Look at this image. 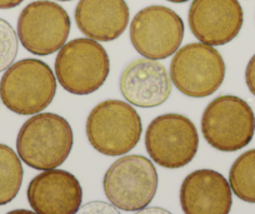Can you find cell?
<instances>
[{
    "instance_id": "cell-1",
    "label": "cell",
    "mask_w": 255,
    "mask_h": 214,
    "mask_svg": "<svg viewBox=\"0 0 255 214\" xmlns=\"http://www.w3.org/2000/svg\"><path fill=\"white\" fill-rule=\"evenodd\" d=\"M73 143V129L65 118L55 113H38L21 125L16 151L28 167L49 171L67 161Z\"/></svg>"
},
{
    "instance_id": "cell-2",
    "label": "cell",
    "mask_w": 255,
    "mask_h": 214,
    "mask_svg": "<svg viewBox=\"0 0 255 214\" xmlns=\"http://www.w3.org/2000/svg\"><path fill=\"white\" fill-rule=\"evenodd\" d=\"M55 93V75L39 59L28 58L11 64L0 80L3 104L19 115L43 112L51 104Z\"/></svg>"
},
{
    "instance_id": "cell-3",
    "label": "cell",
    "mask_w": 255,
    "mask_h": 214,
    "mask_svg": "<svg viewBox=\"0 0 255 214\" xmlns=\"http://www.w3.org/2000/svg\"><path fill=\"white\" fill-rule=\"evenodd\" d=\"M141 132L140 115L122 100H104L88 115V140L95 151L104 156H124L133 151L140 140Z\"/></svg>"
},
{
    "instance_id": "cell-4",
    "label": "cell",
    "mask_w": 255,
    "mask_h": 214,
    "mask_svg": "<svg viewBox=\"0 0 255 214\" xmlns=\"http://www.w3.org/2000/svg\"><path fill=\"white\" fill-rule=\"evenodd\" d=\"M110 71V60L102 44L89 38L65 43L55 59V75L68 93L88 95L103 87Z\"/></svg>"
},
{
    "instance_id": "cell-5",
    "label": "cell",
    "mask_w": 255,
    "mask_h": 214,
    "mask_svg": "<svg viewBox=\"0 0 255 214\" xmlns=\"http://www.w3.org/2000/svg\"><path fill=\"white\" fill-rule=\"evenodd\" d=\"M158 184V172L153 162L138 154L115 161L103 179L108 201L125 212H138L148 207L155 197Z\"/></svg>"
},
{
    "instance_id": "cell-6",
    "label": "cell",
    "mask_w": 255,
    "mask_h": 214,
    "mask_svg": "<svg viewBox=\"0 0 255 214\" xmlns=\"http://www.w3.org/2000/svg\"><path fill=\"white\" fill-rule=\"evenodd\" d=\"M202 133L208 144L233 153L252 142L255 115L252 107L235 95H220L208 104L202 117Z\"/></svg>"
},
{
    "instance_id": "cell-7",
    "label": "cell",
    "mask_w": 255,
    "mask_h": 214,
    "mask_svg": "<svg viewBox=\"0 0 255 214\" xmlns=\"http://www.w3.org/2000/svg\"><path fill=\"white\" fill-rule=\"evenodd\" d=\"M225 70L224 59L217 49L203 43H190L174 54L169 74L184 95L205 98L219 89Z\"/></svg>"
},
{
    "instance_id": "cell-8",
    "label": "cell",
    "mask_w": 255,
    "mask_h": 214,
    "mask_svg": "<svg viewBox=\"0 0 255 214\" xmlns=\"http://www.w3.org/2000/svg\"><path fill=\"white\" fill-rule=\"evenodd\" d=\"M145 148L158 166L178 169L188 166L199 149V135L194 123L178 113L156 117L145 132Z\"/></svg>"
},
{
    "instance_id": "cell-9",
    "label": "cell",
    "mask_w": 255,
    "mask_h": 214,
    "mask_svg": "<svg viewBox=\"0 0 255 214\" xmlns=\"http://www.w3.org/2000/svg\"><path fill=\"white\" fill-rule=\"evenodd\" d=\"M70 26V18L63 6L49 0H38L21 10L18 36L29 53L45 56L65 45Z\"/></svg>"
},
{
    "instance_id": "cell-10",
    "label": "cell",
    "mask_w": 255,
    "mask_h": 214,
    "mask_svg": "<svg viewBox=\"0 0 255 214\" xmlns=\"http://www.w3.org/2000/svg\"><path fill=\"white\" fill-rule=\"evenodd\" d=\"M183 19L168 6L150 5L135 14L130 41L144 58L161 60L175 54L184 38Z\"/></svg>"
},
{
    "instance_id": "cell-11",
    "label": "cell",
    "mask_w": 255,
    "mask_h": 214,
    "mask_svg": "<svg viewBox=\"0 0 255 214\" xmlns=\"http://www.w3.org/2000/svg\"><path fill=\"white\" fill-rule=\"evenodd\" d=\"M188 20L198 40L219 46L237 38L244 23V13L238 0H193Z\"/></svg>"
},
{
    "instance_id": "cell-12",
    "label": "cell",
    "mask_w": 255,
    "mask_h": 214,
    "mask_svg": "<svg viewBox=\"0 0 255 214\" xmlns=\"http://www.w3.org/2000/svg\"><path fill=\"white\" fill-rule=\"evenodd\" d=\"M26 197L38 214H75L82 207L83 189L74 174L55 168L34 177Z\"/></svg>"
},
{
    "instance_id": "cell-13",
    "label": "cell",
    "mask_w": 255,
    "mask_h": 214,
    "mask_svg": "<svg viewBox=\"0 0 255 214\" xmlns=\"http://www.w3.org/2000/svg\"><path fill=\"white\" fill-rule=\"evenodd\" d=\"M170 74L158 60L138 59L120 77V92L128 103L139 108H155L170 97Z\"/></svg>"
},
{
    "instance_id": "cell-14",
    "label": "cell",
    "mask_w": 255,
    "mask_h": 214,
    "mask_svg": "<svg viewBox=\"0 0 255 214\" xmlns=\"http://www.w3.org/2000/svg\"><path fill=\"white\" fill-rule=\"evenodd\" d=\"M232 193L229 182L219 172L198 169L185 177L179 198L184 214H229Z\"/></svg>"
},
{
    "instance_id": "cell-15",
    "label": "cell",
    "mask_w": 255,
    "mask_h": 214,
    "mask_svg": "<svg viewBox=\"0 0 255 214\" xmlns=\"http://www.w3.org/2000/svg\"><path fill=\"white\" fill-rule=\"evenodd\" d=\"M129 6L125 0H79L75 21L79 30L97 41L119 38L129 23Z\"/></svg>"
},
{
    "instance_id": "cell-16",
    "label": "cell",
    "mask_w": 255,
    "mask_h": 214,
    "mask_svg": "<svg viewBox=\"0 0 255 214\" xmlns=\"http://www.w3.org/2000/svg\"><path fill=\"white\" fill-rule=\"evenodd\" d=\"M21 159L6 144H0V206L10 203L23 184Z\"/></svg>"
},
{
    "instance_id": "cell-17",
    "label": "cell",
    "mask_w": 255,
    "mask_h": 214,
    "mask_svg": "<svg viewBox=\"0 0 255 214\" xmlns=\"http://www.w3.org/2000/svg\"><path fill=\"white\" fill-rule=\"evenodd\" d=\"M232 192L247 203H255V149L238 157L229 172Z\"/></svg>"
},
{
    "instance_id": "cell-18",
    "label": "cell",
    "mask_w": 255,
    "mask_h": 214,
    "mask_svg": "<svg viewBox=\"0 0 255 214\" xmlns=\"http://www.w3.org/2000/svg\"><path fill=\"white\" fill-rule=\"evenodd\" d=\"M18 35L13 26L0 18V73L9 68L18 55Z\"/></svg>"
},
{
    "instance_id": "cell-19",
    "label": "cell",
    "mask_w": 255,
    "mask_h": 214,
    "mask_svg": "<svg viewBox=\"0 0 255 214\" xmlns=\"http://www.w3.org/2000/svg\"><path fill=\"white\" fill-rule=\"evenodd\" d=\"M75 214H122L117 207L102 201H93L84 204Z\"/></svg>"
},
{
    "instance_id": "cell-20",
    "label": "cell",
    "mask_w": 255,
    "mask_h": 214,
    "mask_svg": "<svg viewBox=\"0 0 255 214\" xmlns=\"http://www.w3.org/2000/svg\"><path fill=\"white\" fill-rule=\"evenodd\" d=\"M245 83L248 85V89L255 97V54L252 56L245 69Z\"/></svg>"
},
{
    "instance_id": "cell-21",
    "label": "cell",
    "mask_w": 255,
    "mask_h": 214,
    "mask_svg": "<svg viewBox=\"0 0 255 214\" xmlns=\"http://www.w3.org/2000/svg\"><path fill=\"white\" fill-rule=\"evenodd\" d=\"M135 214H173V213L169 212L168 209L160 208V207H145V208L136 212Z\"/></svg>"
},
{
    "instance_id": "cell-22",
    "label": "cell",
    "mask_w": 255,
    "mask_h": 214,
    "mask_svg": "<svg viewBox=\"0 0 255 214\" xmlns=\"http://www.w3.org/2000/svg\"><path fill=\"white\" fill-rule=\"evenodd\" d=\"M24 0H0V9H13L20 5Z\"/></svg>"
},
{
    "instance_id": "cell-23",
    "label": "cell",
    "mask_w": 255,
    "mask_h": 214,
    "mask_svg": "<svg viewBox=\"0 0 255 214\" xmlns=\"http://www.w3.org/2000/svg\"><path fill=\"white\" fill-rule=\"evenodd\" d=\"M6 214H38V213H35V212H31V211H26V209H15V211L8 212Z\"/></svg>"
},
{
    "instance_id": "cell-24",
    "label": "cell",
    "mask_w": 255,
    "mask_h": 214,
    "mask_svg": "<svg viewBox=\"0 0 255 214\" xmlns=\"http://www.w3.org/2000/svg\"><path fill=\"white\" fill-rule=\"evenodd\" d=\"M170 3H175V4H181V3H186L189 0H168Z\"/></svg>"
},
{
    "instance_id": "cell-25",
    "label": "cell",
    "mask_w": 255,
    "mask_h": 214,
    "mask_svg": "<svg viewBox=\"0 0 255 214\" xmlns=\"http://www.w3.org/2000/svg\"><path fill=\"white\" fill-rule=\"evenodd\" d=\"M58 1H72V0H58Z\"/></svg>"
}]
</instances>
